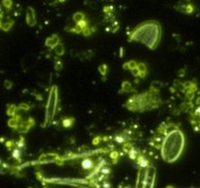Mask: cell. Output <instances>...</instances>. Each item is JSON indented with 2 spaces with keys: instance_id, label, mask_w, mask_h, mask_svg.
Returning <instances> with one entry per match:
<instances>
[{
  "instance_id": "obj_1",
  "label": "cell",
  "mask_w": 200,
  "mask_h": 188,
  "mask_svg": "<svg viewBox=\"0 0 200 188\" xmlns=\"http://www.w3.org/2000/svg\"><path fill=\"white\" fill-rule=\"evenodd\" d=\"M185 146V137L179 129H176L175 132H170L165 139L164 146L162 147V158L165 159L170 151L171 147L173 148V157L174 161L180 158Z\"/></svg>"
},
{
  "instance_id": "obj_2",
  "label": "cell",
  "mask_w": 200,
  "mask_h": 188,
  "mask_svg": "<svg viewBox=\"0 0 200 188\" xmlns=\"http://www.w3.org/2000/svg\"><path fill=\"white\" fill-rule=\"evenodd\" d=\"M27 21L29 26H33L35 25V17H34V11L32 8H28V12H27Z\"/></svg>"
},
{
  "instance_id": "obj_3",
  "label": "cell",
  "mask_w": 200,
  "mask_h": 188,
  "mask_svg": "<svg viewBox=\"0 0 200 188\" xmlns=\"http://www.w3.org/2000/svg\"><path fill=\"white\" fill-rule=\"evenodd\" d=\"M81 165H82V168H83L84 169L90 170V169H92L94 168L95 163H94V161L92 159L87 158V159H84L83 161H82Z\"/></svg>"
},
{
  "instance_id": "obj_4",
  "label": "cell",
  "mask_w": 200,
  "mask_h": 188,
  "mask_svg": "<svg viewBox=\"0 0 200 188\" xmlns=\"http://www.w3.org/2000/svg\"><path fill=\"white\" fill-rule=\"evenodd\" d=\"M59 43V37L58 36H52L51 37H49L46 41V45L50 46V47H55L57 46V44Z\"/></svg>"
},
{
  "instance_id": "obj_5",
  "label": "cell",
  "mask_w": 200,
  "mask_h": 188,
  "mask_svg": "<svg viewBox=\"0 0 200 188\" xmlns=\"http://www.w3.org/2000/svg\"><path fill=\"white\" fill-rule=\"evenodd\" d=\"M73 121H74V120L70 119V118H69V119H64L63 121V125L64 126V128H70L73 124Z\"/></svg>"
},
{
  "instance_id": "obj_6",
  "label": "cell",
  "mask_w": 200,
  "mask_h": 188,
  "mask_svg": "<svg viewBox=\"0 0 200 188\" xmlns=\"http://www.w3.org/2000/svg\"><path fill=\"white\" fill-rule=\"evenodd\" d=\"M73 20H74L76 23H79L80 21L84 20V15L82 14V13H76V14H74V16H73Z\"/></svg>"
},
{
  "instance_id": "obj_7",
  "label": "cell",
  "mask_w": 200,
  "mask_h": 188,
  "mask_svg": "<svg viewBox=\"0 0 200 188\" xmlns=\"http://www.w3.org/2000/svg\"><path fill=\"white\" fill-rule=\"evenodd\" d=\"M139 165L141 166L142 168H146V167H149V162H147L146 159L141 158V161L139 159Z\"/></svg>"
},
{
  "instance_id": "obj_8",
  "label": "cell",
  "mask_w": 200,
  "mask_h": 188,
  "mask_svg": "<svg viewBox=\"0 0 200 188\" xmlns=\"http://www.w3.org/2000/svg\"><path fill=\"white\" fill-rule=\"evenodd\" d=\"M56 52H57V54L60 55V56L63 55L64 52V49L63 45H58L57 47H56Z\"/></svg>"
},
{
  "instance_id": "obj_9",
  "label": "cell",
  "mask_w": 200,
  "mask_h": 188,
  "mask_svg": "<svg viewBox=\"0 0 200 188\" xmlns=\"http://www.w3.org/2000/svg\"><path fill=\"white\" fill-rule=\"evenodd\" d=\"M13 157H14L15 159L19 160L20 157H21V152L19 149H15L14 151H13Z\"/></svg>"
},
{
  "instance_id": "obj_10",
  "label": "cell",
  "mask_w": 200,
  "mask_h": 188,
  "mask_svg": "<svg viewBox=\"0 0 200 188\" xmlns=\"http://www.w3.org/2000/svg\"><path fill=\"white\" fill-rule=\"evenodd\" d=\"M99 69H100V72H101L102 75H106V73H107V66L106 65H103V66L100 67Z\"/></svg>"
},
{
  "instance_id": "obj_11",
  "label": "cell",
  "mask_w": 200,
  "mask_h": 188,
  "mask_svg": "<svg viewBox=\"0 0 200 188\" xmlns=\"http://www.w3.org/2000/svg\"><path fill=\"white\" fill-rule=\"evenodd\" d=\"M60 1H62V2H64V0H60Z\"/></svg>"
},
{
  "instance_id": "obj_12",
  "label": "cell",
  "mask_w": 200,
  "mask_h": 188,
  "mask_svg": "<svg viewBox=\"0 0 200 188\" xmlns=\"http://www.w3.org/2000/svg\"><path fill=\"white\" fill-rule=\"evenodd\" d=\"M0 164H1V161H0Z\"/></svg>"
}]
</instances>
